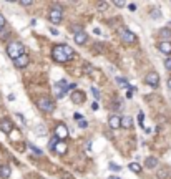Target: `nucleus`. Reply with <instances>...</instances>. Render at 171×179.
<instances>
[{"mask_svg":"<svg viewBox=\"0 0 171 179\" xmlns=\"http://www.w3.org/2000/svg\"><path fill=\"white\" fill-rule=\"evenodd\" d=\"M52 58L57 63H67L75 58V50L70 45H57L52 50Z\"/></svg>","mask_w":171,"mask_h":179,"instance_id":"f257e3e1","label":"nucleus"},{"mask_svg":"<svg viewBox=\"0 0 171 179\" xmlns=\"http://www.w3.org/2000/svg\"><path fill=\"white\" fill-rule=\"evenodd\" d=\"M23 53H25V48H23V45L20 42H10L8 47H7V55L8 58L12 60H17L19 56H22Z\"/></svg>","mask_w":171,"mask_h":179,"instance_id":"f03ea898","label":"nucleus"},{"mask_svg":"<svg viewBox=\"0 0 171 179\" xmlns=\"http://www.w3.org/2000/svg\"><path fill=\"white\" fill-rule=\"evenodd\" d=\"M62 18H63V10L58 7V5H55V7H52L48 10V20L53 25H58L62 22Z\"/></svg>","mask_w":171,"mask_h":179,"instance_id":"7ed1b4c3","label":"nucleus"},{"mask_svg":"<svg viewBox=\"0 0 171 179\" xmlns=\"http://www.w3.org/2000/svg\"><path fill=\"white\" fill-rule=\"evenodd\" d=\"M37 106H38L40 111H43V113H52L55 109V103L52 100H48V98H38Z\"/></svg>","mask_w":171,"mask_h":179,"instance_id":"20e7f679","label":"nucleus"},{"mask_svg":"<svg viewBox=\"0 0 171 179\" xmlns=\"http://www.w3.org/2000/svg\"><path fill=\"white\" fill-rule=\"evenodd\" d=\"M68 128L65 126L63 123H60V124H57V128H55V138L58 141H63V140H67L68 138Z\"/></svg>","mask_w":171,"mask_h":179,"instance_id":"39448f33","label":"nucleus"},{"mask_svg":"<svg viewBox=\"0 0 171 179\" xmlns=\"http://www.w3.org/2000/svg\"><path fill=\"white\" fill-rule=\"evenodd\" d=\"M121 40H123V43H126V45H133V43H136V40H138V37L135 35L133 32H130V30H121Z\"/></svg>","mask_w":171,"mask_h":179,"instance_id":"423d86ee","label":"nucleus"},{"mask_svg":"<svg viewBox=\"0 0 171 179\" xmlns=\"http://www.w3.org/2000/svg\"><path fill=\"white\" fill-rule=\"evenodd\" d=\"M145 82H146V85H150V86H153V88H156V86L160 85V75H158L156 71H150V73L145 76Z\"/></svg>","mask_w":171,"mask_h":179,"instance_id":"0eeeda50","label":"nucleus"},{"mask_svg":"<svg viewBox=\"0 0 171 179\" xmlns=\"http://www.w3.org/2000/svg\"><path fill=\"white\" fill-rule=\"evenodd\" d=\"M28 63H30V56H28L27 53H23V55L19 56L17 60H14V65H15L17 68H25Z\"/></svg>","mask_w":171,"mask_h":179,"instance_id":"6e6552de","label":"nucleus"},{"mask_svg":"<svg viewBox=\"0 0 171 179\" xmlns=\"http://www.w3.org/2000/svg\"><path fill=\"white\" fill-rule=\"evenodd\" d=\"M12 129H14V124H12V121L8 118H3L0 121V131H3L5 134H10Z\"/></svg>","mask_w":171,"mask_h":179,"instance_id":"1a4fd4ad","label":"nucleus"},{"mask_svg":"<svg viewBox=\"0 0 171 179\" xmlns=\"http://www.w3.org/2000/svg\"><path fill=\"white\" fill-rule=\"evenodd\" d=\"M72 101L75 103V105H83V101H85V93H83V91H80V90L72 91Z\"/></svg>","mask_w":171,"mask_h":179,"instance_id":"9d476101","label":"nucleus"},{"mask_svg":"<svg viewBox=\"0 0 171 179\" xmlns=\"http://www.w3.org/2000/svg\"><path fill=\"white\" fill-rule=\"evenodd\" d=\"M120 121H121V116H118V114H111V116L108 118V126L113 131H116L118 128H120Z\"/></svg>","mask_w":171,"mask_h":179,"instance_id":"9b49d317","label":"nucleus"},{"mask_svg":"<svg viewBox=\"0 0 171 179\" xmlns=\"http://www.w3.org/2000/svg\"><path fill=\"white\" fill-rule=\"evenodd\" d=\"M158 50H160L161 53L171 56V42H160L158 43Z\"/></svg>","mask_w":171,"mask_h":179,"instance_id":"f8f14e48","label":"nucleus"},{"mask_svg":"<svg viewBox=\"0 0 171 179\" xmlns=\"http://www.w3.org/2000/svg\"><path fill=\"white\" fill-rule=\"evenodd\" d=\"M75 43L76 45H85L86 42H88V35L85 32H78V33H75Z\"/></svg>","mask_w":171,"mask_h":179,"instance_id":"ddd939ff","label":"nucleus"},{"mask_svg":"<svg viewBox=\"0 0 171 179\" xmlns=\"http://www.w3.org/2000/svg\"><path fill=\"white\" fill-rule=\"evenodd\" d=\"M160 38H163V42H169V38H171V28L169 27H164L160 30Z\"/></svg>","mask_w":171,"mask_h":179,"instance_id":"4468645a","label":"nucleus"},{"mask_svg":"<svg viewBox=\"0 0 171 179\" xmlns=\"http://www.w3.org/2000/svg\"><path fill=\"white\" fill-rule=\"evenodd\" d=\"M53 151H55L57 154H67V151H68V146H67V144H65L63 141H58Z\"/></svg>","mask_w":171,"mask_h":179,"instance_id":"2eb2a0df","label":"nucleus"},{"mask_svg":"<svg viewBox=\"0 0 171 179\" xmlns=\"http://www.w3.org/2000/svg\"><path fill=\"white\" fill-rule=\"evenodd\" d=\"M145 166L148 167V169H155V167L158 166V159L153 158V156H148V158L145 159Z\"/></svg>","mask_w":171,"mask_h":179,"instance_id":"dca6fc26","label":"nucleus"},{"mask_svg":"<svg viewBox=\"0 0 171 179\" xmlns=\"http://www.w3.org/2000/svg\"><path fill=\"white\" fill-rule=\"evenodd\" d=\"M156 176H158V179H166L169 176V169H168L166 166H161L160 169L156 171Z\"/></svg>","mask_w":171,"mask_h":179,"instance_id":"f3484780","label":"nucleus"},{"mask_svg":"<svg viewBox=\"0 0 171 179\" xmlns=\"http://www.w3.org/2000/svg\"><path fill=\"white\" fill-rule=\"evenodd\" d=\"M12 174V169L8 166H0V177L2 179H8Z\"/></svg>","mask_w":171,"mask_h":179,"instance_id":"a211bd4d","label":"nucleus"},{"mask_svg":"<svg viewBox=\"0 0 171 179\" xmlns=\"http://www.w3.org/2000/svg\"><path fill=\"white\" fill-rule=\"evenodd\" d=\"M120 128H123V129L131 128V118H130V116H123L121 121H120Z\"/></svg>","mask_w":171,"mask_h":179,"instance_id":"6ab92c4d","label":"nucleus"},{"mask_svg":"<svg viewBox=\"0 0 171 179\" xmlns=\"http://www.w3.org/2000/svg\"><path fill=\"white\" fill-rule=\"evenodd\" d=\"M128 169L133 171L135 174H140V172H141V166H140L138 163H130V164H128Z\"/></svg>","mask_w":171,"mask_h":179,"instance_id":"aec40b11","label":"nucleus"},{"mask_svg":"<svg viewBox=\"0 0 171 179\" xmlns=\"http://www.w3.org/2000/svg\"><path fill=\"white\" fill-rule=\"evenodd\" d=\"M67 93H68V88H58V86H57V90H55V95H57V98H58V100H60V98H65V96H67Z\"/></svg>","mask_w":171,"mask_h":179,"instance_id":"412c9836","label":"nucleus"},{"mask_svg":"<svg viewBox=\"0 0 171 179\" xmlns=\"http://www.w3.org/2000/svg\"><path fill=\"white\" fill-rule=\"evenodd\" d=\"M116 83L120 85V86H125L126 90L130 88V83H128V80H126V78H123V76H118V78H116Z\"/></svg>","mask_w":171,"mask_h":179,"instance_id":"4be33fe9","label":"nucleus"},{"mask_svg":"<svg viewBox=\"0 0 171 179\" xmlns=\"http://www.w3.org/2000/svg\"><path fill=\"white\" fill-rule=\"evenodd\" d=\"M47 134V128L43 124H38L37 126V136H45Z\"/></svg>","mask_w":171,"mask_h":179,"instance_id":"5701e85b","label":"nucleus"},{"mask_svg":"<svg viewBox=\"0 0 171 179\" xmlns=\"http://www.w3.org/2000/svg\"><path fill=\"white\" fill-rule=\"evenodd\" d=\"M108 7H110L108 2H98V3H97V8L100 10V12H102V10H107Z\"/></svg>","mask_w":171,"mask_h":179,"instance_id":"b1692460","label":"nucleus"},{"mask_svg":"<svg viewBox=\"0 0 171 179\" xmlns=\"http://www.w3.org/2000/svg\"><path fill=\"white\" fill-rule=\"evenodd\" d=\"M60 179H75V177L70 174L68 171H62V172H60Z\"/></svg>","mask_w":171,"mask_h":179,"instance_id":"393cba45","label":"nucleus"},{"mask_svg":"<svg viewBox=\"0 0 171 179\" xmlns=\"http://www.w3.org/2000/svg\"><path fill=\"white\" fill-rule=\"evenodd\" d=\"M102 50H103V45L102 43H95V47H93V53H100Z\"/></svg>","mask_w":171,"mask_h":179,"instance_id":"a878e982","label":"nucleus"},{"mask_svg":"<svg viewBox=\"0 0 171 179\" xmlns=\"http://www.w3.org/2000/svg\"><path fill=\"white\" fill-rule=\"evenodd\" d=\"M57 143H58V140H57V138L53 136V138H52V140H50V144H48L52 151H53V149H55V146H57Z\"/></svg>","mask_w":171,"mask_h":179,"instance_id":"bb28decb","label":"nucleus"},{"mask_svg":"<svg viewBox=\"0 0 171 179\" xmlns=\"http://www.w3.org/2000/svg\"><path fill=\"white\" fill-rule=\"evenodd\" d=\"M136 118H138V123H140V126H143V123H145V114H143V111H140Z\"/></svg>","mask_w":171,"mask_h":179,"instance_id":"cd10ccee","label":"nucleus"},{"mask_svg":"<svg viewBox=\"0 0 171 179\" xmlns=\"http://www.w3.org/2000/svg\"><path fill=\"white\" fill-rule=\"evenodd\" d=\"M160 17H161V13H160V8H156V10H153V12H151V18H160Z\"/></svg>","mask_w":171,"mask_h":179,"instance_id":"c85d7f7f","label":"nucleus"},{"mask_svg":"<svg viewBox=\"0 0 171 179\" xmlns=\"http://www.w3.org/2000/svg\"><path fill=\"white\" fill-rule=\"evenodd\" d=\"M164 68H166L168 71H171V56H168V58L164 60Z\"/></svg>","mask_w":171,"mask_h":179,"instance_id":"c756f323","label":"nucleus"},{"mask_svg":"<svg viewBox=\"0 0 171 179\" xmlns=\"http://www.w3.org/2000/svg\"><path fill=\"white\" fill-rule=\"evenodd\" d=\"M27 144H28V148H30V149H32V151H33V153H37V154H42V149H38V148H35V146H33V144H30V143H27Z\"/></svg>","mask_w":171,"mask_h":179,"instance_id":"7c9ffc66","label":"nucleus"},{"mask_svg":"<svg viewBox=\"0 0 171 179\" xmlns=\"http://www.w3.org/2000/svg\"><path fill=\"white\" fill-rule=\"evenodd\" d=\"M110 169L116 172V171H120V169H121V167H120V166H118V164H115V163H110Z\"/></svg>","mask_w":171,"mask_h":179,"instance_id":"2f4dec72","label":"nucleus"},{"mask_svg":"<svg viewBox=\"0 0 171 179\" xmlns=\"http://www.w3.org/2000/svg\"><path fill=\"white\" fill-rule=\"evenodd\" d=\"M3 28H5V18H3V15L0 13V32H2Z\"/></svg>","mask_w":171,"mask_h":179,"instance_id":"473e14b6","label":"nucleus"},{"mask_svg":"<svg viewBox=\"0 0 171 179\" xmlns=\"http://www.w3.org/2000/svg\"><path fill=\"white\" fill-rule=\"evenodd\" d=\"M91 93H93V96H95V100H100V91L97 88H91Z\"/></svg>","mask_w":171,"mask_h":179,"instance_id":"72a5a7b5","label":"nucleus"},{"mask_svg":"<svg viewBox=\"0 0 171 179\" xmlns=\"http://www.w3.org/2000/svg\"><path fill=\"white\" fill-rule=\"evenodd\" d=\"M20 5H22V7H32V5H33V2H27V0H25V2H19Z\"/></svg>","mask_w":171,"mask_h":179,"instance_id":"f704fd0d","label":"nucleus"},{"mask_svg":"<svg viewBox=\"0 0 171 179\" xmlns=\"http://www.w3.org/2000/svg\"><path fill=\"white\" fill-rule=\"evenodd\" d=\"M72 32H73V33H78V32H83V30H81L80 25H76V27H72Z\"/></svg>","mask_w":171,"mask_h":179,"instance_id":"c9c22d12","label":"nucleus"},{"mask_svg":"<svg viewBox=\"0 0 171 179\" xmlns=\"http://www.w3.org/2000/svg\"><path fill=\"white\" fill-rule=\"evenodd\" d=\"M78 126H80V128H86V126H88V123H86L85 119H81V121H78Z\"/></svg>","mask_w":171,"mask_h":179,"instance_id":"e433bc0d","label":"nucleus"},{"mask_svg":"<svg viewBox=\"0 0 171 179\" xmlns=\"http://www.w3.org/2000/svg\"><path fill=\"white\" fill-rule=\"evenodd\" d=\"M76 121H81V119H83V116H81V114L80 113H75V116H73Z\"/></svg>","mask_w":171,"mask_h":179,"instance_id":"4c0bfd02","label":"nucleus"},{"mask_svg":"<svg viewBox=\"0 0 171 179\" xmlns=\"http://www.w3.org/2000/svg\"><path fill=\"white\" fill-rule=\"evenodd\" d=\"M115 5H116V7H125V2H121V0H118V2H115Z\"/></svg>","mask_w":171,"mask_h":179,"instance_id":"58836bf2","label":"nucleus"},{"mask_svg":"<svg viewBox=\"0 0 171 179\" xmlns=\"http://www.w3.org/2000/svg\"><path fill=\"white\" fill-rule=\"evenodd\" d=\"M128 8L131 10V12H135V10H136V5H135V3H130V5H128Z\"/></svg>","mask_w":171,"mask_h":179,"instance_id":"ea45409f","label":"nucleus"},{"mask_svg":"<svg viewBox=\"0 0 171 179\" xmlns=\"http://www.w3.org/2000/svg\"><path fill=\"white\" fill-rule=\"evenodd\" d=\"M50 33H52V35H58V30H57V28H50Z\"/></svg>","mask_w":171,"mask_h":179,"instance_id":"a19ab883","label":"nucleus"},{"mask_svg":"<svg viewBox=\"0 0 171 179\" xmlns=\"http://www.w3.org/2000/svg\"><path fill=\"white\" fill-rule=\"evenodd\" d=\"M91 108H93V109H95V111H97V109H98L100 106H98V103L95 101V103H91Z\"/></svg>","mask_w":171,"mask_h":179,"instance_id":"79ce46f5","label":"nucleus"},{"mask_svg":"<svg viewBox=\"0 0 171 179\" xmlns=\"http://www.w3.org/2000/svg\"><path fill=\"white\" fill-rule=\"evenodd\" d=\"M168 88H169V91H171V78L168 80Z\"/></svg>","mask_w":171,"mask_h":179,"instance_id":"37998d69","label":"nucleus"},{"mask_svg":"<svg viewBox=\"0 0 171 179\" xmlns=\"http://www.w3.org/2000/svg\"><path fill=\"white\" fill-rule=\"evenodd\" d=\"M37 179H43V177H37Z\"/></svg>","mask_w":171,"mask_h":179,"instance_id":"c03bdc74","label":"nucleus"}]
</instances>
